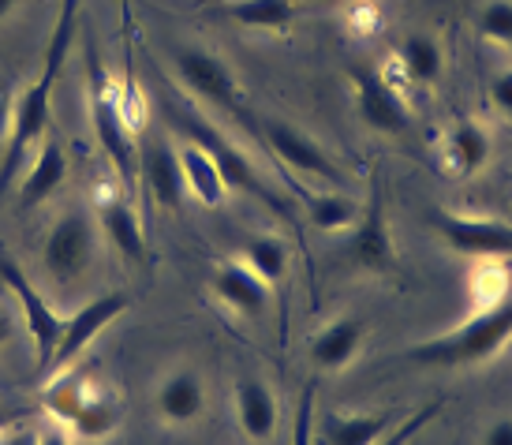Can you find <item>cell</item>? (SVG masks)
<instances>
[{
  "label": "cell",
  "instance_id": "cell-12",
  "mask_svg": "<svg viewBox=\"0 0 512 445\" xmlns=\"http://www.w3.org/2000/svg\"><path fill=\"white\" fill-rule=\"evenodd\" d=\"M352 90H356V113L370 131L382 135H408L412 113L400 101V94L374 68H352Z\"/></svg>",
  "mask_w": 512,
  "mask_h": 445
},
{
  "label": "cell",
  "instance_id": "cell-21",
  "mask_svg": "<svg viewBox=\"0 0 512 445\" xmlns=\"http://www.w3.org/2000/svg\"><path fill=\"white\" fill-rule=\"evenodd\" d=\"M90 389H94V386H90L86 371H75V367L53 371V374H49V382H45V389H42L45 416L53 419V423H64V427H72V419L79 416V408L86 404Z\"/></svg>",
  "mask_w": 512,
  "mask_h": 445
},
{
  "label": "cell",
  "instance_id": "cell-25",
  "mask_svg": "<svg viewBox=\"0 0 512 445\" xmlns=\"http://www.w3.org/2000/svg\"><path fill=\"white\" fill-rule=\"evenodd\" d=\"M397 64L412 83L427 87V83H434L441 75V64H445V60H441V45L434 42L430 34H408L397 49Z\"/></svg>",
  "mask_w": 512,
  "mask_h": 445
},
{
  "label": "cell",
  "instance_id": "cell-4",
  "mask_svg": "<svg viewBox=\"0 0 512 445\" xmlns=\"http://www.w3.org/2000/svg\"><path fill=\"white\" fill-rule=\"evenodd\" d=\"M0 281L8 285V292L15 296L19 311H23L27 333H30V341H34V356H38V374H45L49 371V359H53V352H57L64 318H60L57 311H53V303L34 288V281L23 273V266H15L8 255H0Z\"/></svg>",
  "mask_w": 512,
  "mask_h": 445
},
{
  "label": "cell",
  "instance_id": "cell-9",
  "mask_svg": "<svg viewBox=\"0 0 512 445\" xmlns=\"http://www.w3.org/2000/svg\"><path fill=\"white\" fill-rule=\"evenodd\" d=\"M255 124H258V135L266 139V146L277 154V161H285L292 173L311 176V180L341 184V169L333 165V158L314 143L307 131L292 128L288 120H277V116H262V120H255Z\"/></svg>",
  "mask_w": 512,
  "mask_h": 445
},
{
  "label": "cell",
  "instance_id": "cell-2",
  "mask_svg": "<svg viewBox=\"0 0 512 445\" xmlns=\"http://www.w3.org/2000/svg\"><path fill=\"white\" fill-rule=\"evenodd\" d=\"M512 337V300L490 303L486 311H475L468 322H460L456 330L430 337L423 345L408 348V359L430 371H460L494 359Z\"/></svg>",
  "mask_w": 512,
  "mask_h": 445
},
{
  "label": "cell",
  "instance_id": "cell-30",
  "mask_svg": "<svg viewBox=\"0 0 512 445\" xmlns=\"http://www.w3.org/2000/svg\"><path fill=\"white\" fill-rule=\"evenodd\" d=\"M434 416H438V404H427L423 412H415V416H408V419H404V423L397 427V431L389 434V438H382L378 445H408V442L415 438V434L423 431V427H427V423H430Z\"/></svg>",
  "mask_w": 512,
  "mask_h": 445
},
{
  "label": "cell",
  "instance_id": "cell-38",
  "mask_svg": "<svg viewBox=\"0 0 512 445\" xmlns=\"http://www.w3.org/2000/svg\"><path fill=\"white\" fill-rule=\"evenodd\" d=\"M19 423V412L15 408H8V404H0V434H8Z\"/></svg>",
  "mask_w": 512,
  "mask_h": 445
},
{
  "label": "cell",
  "instance_id": "cell-1",
  "mask_svg": "<svg viewBox=\"0 0 512 445\" xmlns=\"http://www.w3.org/2000/svg\"><path fill=\"white\" fill-rule=\"evenodd\" d=\"M75 15H79V0H60V15H57L53 34H49V45H45L42 72H38L34 83H27V87L15 94L12 128H8L4 165H0V195L12 187V180L19 176L27 154L42 143L49 124H53V90H57V75H60V68H64V60L72 53Z\"/></svg>",
  "mask_w": 512,
  "mask_h": 445
},
{
  "label": "cell",
  "instance_id": "cell-14",
  "mask_svg": "<svg viewBox=\"0 0 512 445\" xmlns=\"http://www.w3.org/2000/svg\"><path fill=\"white\" fill-rule=\"evenodd\" d=\"M64 180H68V150L60 143V135L45 131L38 154H34V165L19 180V210H34L45 199H53Z\"/></svg>",
  "mask_w": 512,
  "mask_h": 445
},
{
  "label": "cell",
  "instance_id": "cell-15",
  "mask_svg": "<svg viewBox=\"0 0 512 445\" xmlns=\"http://www.w3.org/2000/svg\"><path fill=\"white\" fill-rule=\"evenodd\" d=\"M214 296L240 318H262L270 307V285L255 277L240 259H228L214 270Z\"/></svg>",
  "mask_w": 512,
  "mask_h": 445
},
{
  "label": "cell",
  "instance_id": "cell-33",
  "mask_svg": "<svg viewBox=\"0 0 512 445\" xmlns=\"http://www.w3.org/2000/svg\"><path fill=\"white\" fill-rule=\"evenodd\" d=\"M483 445H512V419H498L490 423L483 434Z\"/></svg>",
  "mask_w": 512,
  "mask_h": 445
},
{
  "label": "cell",
  "instance_id": "cell-3",
  "mask_svg": "<svg viewBox=\"0 0 512 445\" xmlns=\"http://www.w3.org/2000/svg\"><path fill=\"white\" fill-rule=\"evenodd\" d=\"M90 120H94V135H98L101 150L109 154L113 169L120 173L124 184H135L139 176V143H135V128L124 116L120 105V90L109 83V75L98 64L90 68Z\"/></svg>",
  "mask_w": 512,
  "mask_h": 445
},
{
  "label": "cell",
  "instance_id": "cell-5",
  "mask_svg": "<svg viewBox=\"0 0 512 445\" xmlns=\"http://www.w3.org/2000/svg\"><path fill=\"white\" fill-rule=\"evenodd\" d=\"M430 229L464 259H512V225L498 217H456L430 210Z\"/></svg>",
  "mask_w": 512,
  "mask_h": 445
},
{
  "label": "cell",
  "instance_id": "cell-8",
  "mask_svg": "<svg viewBox=\"0 0 512 445\" xmlns=\"http://www.w3.org/2000/svg\"><path fill=\"white\" fill-rule=\"evenodd\" d=\"M128 307H131L128 292H105V296H98V300L83 303L72 318H64V330H60L57 352H53V359H49V371H45V374L72 367L75 359L83 356L86 348L98 341L101 330H105V326H113L116 318L124 315Z\"/></svg>",
  "mask_w": 512,
  "mask_h": 445
},
{
  "label": "cell",
  "instance_id": "cell-28",
  "mask_svg": "<svg viewBox=\"0 0 512 445\" xmlns=\"http://www.w3.org/2000/svg\"><path fill=\"white\" fill-rule=\"evenodd\" d=\"M359 206L356 199H348L341 191H318V195H307V217H311L314 229L322 232H341L352 229L359 221Z\"/></svg>",
  "mask_w": 512,
  "mask_h": 445
},
{
  "label": "cell",
  "instance_id": "cell-7",
  "mask_svg": "<svg viewBox=\"0 0 512 445\" xmlns=\"http://www.w3.org/2000/svg\"><path fill=\"white\" fill-rule=\"evenodd\" d=\"M176 72H180L184 87L195 98H202L206 105H214V109H225L232 116H243V90L236 83L232 68L217 53L187 45V49L176 53Z\"/></svg>",
  "mask_w": 512,
  "mask_h": 445
},
{
  "label": "cell",
  "instance_id": "cell-34",
  "mask_svg": "<svg viewBox=\"0 0 512 445\" xmlns=\"http://www.w3.org/2000/svg\"><path fill=\"white\" fill-rule=\"evenodd\" d=\"M12 113H15V94L4 83H0V139H8V128H12Z\"/></svg>",
  "mask_w": 512,
  "mask_h": 445
},
{
  "label": "cell",
  "instance_id": "cell-18",
  "mask_svg": "<svg viewBox=\"0 0 512 445\" xmlns=\"http://www.w3.org/2000/svg\"><path fill=\"white\" fill-rule=\"evenodd\" d=\"M363 333H367L363 318H352V315L333 318L329 326H322V330L314 333L311 363L318 371H344L356 359L359 348H363Z\"/></svg>",
  "mask_w": 512,
  "mask_h": 445
},
{
  "label": "cell",
  "instance_id": "cell-36",
  "mask_svg": "<svg viewBox=\"0 0 512 445\" xmlns=\"http://www.w3.org/2000/svg\"><path fill=\"white\" fill-rule=\"evenodd\" d=\"M38 445H72V438L64 431V423H49L38 431Z\"/></svg>",
  "mask_w": 512,
  "mask_h": 445
},
{
  "label": "cell",
  "instance_id": "cell-22",
  "mask_svg": "<svg viewBox=\"0 0 512 445\" xmlns=\"http://www.w3.org/2000/svg\"><path fill=\"white\" fill-rule=\"evenodd\" d=\"M180 169H184L187 191H191L202 206H221V202H225V191H228L225 176H221L214 158H210L199 143H187L184 150H180Z\"/></svg>",
  "mask_w": 512,
  "mask_h": 445
},
{
  "label": "cell",
  "instance_id": "cell-10",
  "mask_svg": "<svg viewBox=\"0 0 512 445\" xmlns=\"http://www.w3.org/2000/svg\"><path fill=\"white\" fill-rule=\"evenodd\" d=\"M348 255H352V262L363 266L367 273H393L397 270V251H393V232H389L385 195H382L378 176H374V187H370V195H367V206L359 210V221L352 225Z\"/></svg>",
  "mask_w": 512,
  "mask_h": 445
},
{
  "label": "cell",
  "instance_id": "cell-19",
  "mask_svg": "<svg viewBox=\"0 0 512 445\" xmlns=\"http://www.w3.org/2000/svg\"><path fill=\"white\" fill-rule=\"evenodd\" d=\"M389 434L385 412H326L314 427L318 445H378Z\"/></svg>",
  "mask_w": 512,
  "mask_h": 445
},
{
  "label": "cell",
  "instance_id": "cell-31",
  "mask_svg": "<svg viewBox=\"0 0 512 445\" xmlns=\"http://www.w3.org/2000/svg\"><path fill=\"white\" fill-rule=\"evenodd\" d=\"M490 101H494L505 116H512V68L494 72V79H490Z\"/></svg>",
  "mask_w": 512,
  "mask_h": 445
},
{
  "label": "cell",
  "instance_id": "cell-32",
  "mask_svg": "<svg viewBox=\"0 0 512 445\" xmlns=\"http://www.w3.org/2000/svg\"><path fill=\"white\" fill-rule=\"evenodd\" d=\"M15 330H19V322H15V311L8 307V300L0 296V348H8L15 341Z\"/></svg>",
  "mask_w": 512,
  "mask_h": 445
},
{
  "label": "cell",
  "instance_id": "cell-35",
  "mask_svg": "<svg viewBox=\"0 0 512 445\" xmlns=\"http://www.w3.org/2000/svg\"><path fill=\"white\" fill-rule=\"evenodd\" d=\"M352 23H356L359 30H370L374 23H378V8L367 4V0H359L356 8H352Z\"/></svg>",
  "mask_w": 512,
  "mask_h": 445
},
{
  "label": "cell",
  "instance_id": "cell-20",
  "mask_svg": "<svg viewBox=\"0 0 512 445\" xmlns=\"http://www.w3.org/2000/svg\"><path fill=\"white\" fill-rule=\"evenodd\" d=\"M98 232L120 251V255H128L131 262L146 259V240H143L139 214H135L120 195H105V199L98 202Z\"/></svg>",
  "mask_w": 512,
  "mask_h": 445
},
{
  "label": "cell",
  "instance_id": "cell-29",
  "mask_svg": "<svg viewBox=\"0 0 512 445\" xmlns=\"http://www.w3.org/2000/svg\"><path fill=\"white\" fill-rule=\"evenodd\" d=\"M479 38L494 45H512V0H486L475 15Z\"/></svg>",
  "mask_w": 512,
  "mask_h": 445
},
{
  "label": "cell",
  "instance_id": "cell-13",
  "mask_svg": "<svg viewBox=\"0 0 512 445\" xmlns=\"http://www.w3.org/2000/svg\"><path fill=\"white\" fill-rule=\"evenodd\" d=\"M139 176H143L146 191L154 195L157 206L176 210L187 195L184 169H180V150H172V143L165 139H150L139 150Z\"/></svg>",
  "mask_w": 512,
  "mask_h": 445
},
{
  "label": "cell",
  "instance_id": "cell-16",
  "mask_svg": "<svg viewBox=\"0 0 512 445\" xmlns=\"http://www.w3.org/2000/svg\"><path fill=\"white\" fill-rule=\"evenodd\" d=\"M157 416L172 423V427H187L206 412V386H202L199 371L191 367H180V371H169L161 382H157L154 393Z\"/></svg>",
  "mask_w": 512,
  "mask_h": 445
},
{
  "label": "cell",
  "instance_id": "cell-27",
  "mask_svg": "<svg viewBox=\"0 0 512 445\" xmlns=\"http://www.w3.org/2000/svg\"><path fill=\"white\" fill-rule=\"evenodd\" d=\"M240 262L273 288L288 273V244L277 240V236H251V240L243 244Z\"/></svg>",
  "mask_w": 512,
  "mask_h": 445
},
{
  "label": "cell",
  "instance_id": "cell-37",
  "mask_svg": "<svg viewBox=\"0 0 512 445\" xmlns=\"http://www.w3.org/2000/svg\"><path fill=\"white\" fill-rule=\"evenodd\" d=\"M0 445H38V431H27V427H12L8 434H0Z\"/></svg>",
  "mask_w": 512,
  "mask_h": 445
},
{
  "label": "cell",
  "instance_id": "cell-23",
  "mask_svg": "<svg viewBox=\"0 0 512 445\" xmlns=\"http://www.w3.org/2000/svg\"><path fill=\"white\" fill-rule=\"evenodd\" d=\"M445 158L460 176H475L486 169L490 161V135L486 128L471 124V120H460L449 135H445Z\"/></svg>",
  "mask_w": 512,
  "mask_h": 445
},
{
  "label": "cell",
  "instance_id": "cell-17",
  "mask_svg": "<svg viewBox=\"0 0 512 445\" xmlns=\"http://www.w3.org/2000/svg\"><path fill=\"white\" fill-rule=\"evenodd\" d=\"M277 393L262 378L236 382V423L251 442H270L277 434Z\"/></svg>",
  "mask_w": 512,
  "mask_h": 445
},
{
  "label": "cell",
  "instance_id": "cell-6",
  "mask_svg": "<svg viewBox=\"0 0 512 445\" xmlns=\"http://www.w3.org/2000/svg\"><path fill=\"white\" fill-rule=\"evenodd\" d=\"M94 247H98V221L83 210L64 214L49 229L42 247V262L49 277L57 281H79L86 273V266L94 262Z\"/></svg>",
  "mask_w": 512,
  "mask_h": 445
},
{
  "label": "cell",
  "instance_id": "cell-39",
  "mask_svg": "<svg viewBox=\"0 0 512 445\" xmlns=\"http://www.w3.org/2000/svg\"><path fill=\"white\" fill-rule=\"evenodd\" d=\"M15 4H19V0H0V19H8V15L15 12Z\"/></svg>",
  "mask_w": 512,
  "mask_h": 445
},
{
  "label": "cell",
  "instance_id": "cell-26",
  "mask_svg": "<svg viewBox=\"0 0 512 445\" xmlns=\"http://www.w3.org/2000/svg\"><path fill=\"white\" fill-rule=\"evenodd\" d=\"M296 8L299 0H232L225 15L251 30H285Z\"/></svg>",
  "mask_w": 512,
  "mask_h": 445
},
{
  "label": "cell",
  "instance_id": "cell-11",
  "mask_svg": "<svg viewBox=\"0 0 512 445\" xmlns=\"http://www.w3.org/2000/svg\"><path fill=\"white\" fill-rule=\"evenodd\" d=\"M180 124H184L187 139L191 143H199L210 158H214V165L221 169V176H225L228 187H236V191H243V195H251V199H262V202H277L273 199V191L262 180H258L255 165L247 161V154H240V146L228 143L225 135L217 128H210L206 120H199V116L191 113H180Z\"/></svg>",
  "mask_w": 512,
  "mask_h": 445
},
{
  "label": "cell",
  "instance_id": "cell-24",
  "mask_svg": "<svg viewBox=\"0 0 512 445\" xmlns=\"http://www.w3.org/2000/svg\"><path fill=\"white\" fill-rule=\"evenodd\" d=\"M120 419H124V404L116 401L113 393H105V389H90L79 416L72 419V431L83 442H101V438H109L120 427Z\"/></svg>",
  "mask_w": 512,
  "mask_h": 445
}]
</instances>
